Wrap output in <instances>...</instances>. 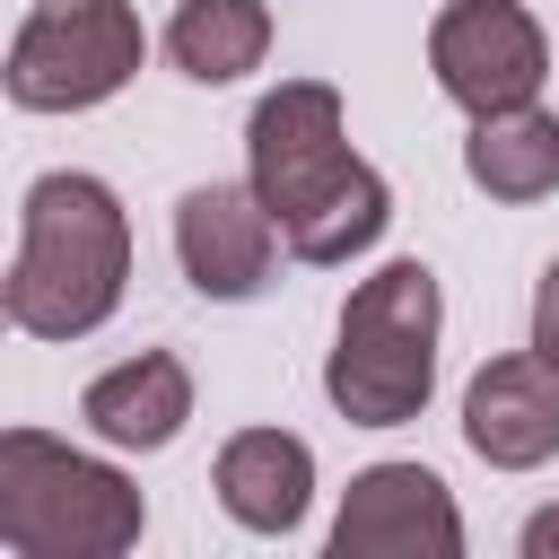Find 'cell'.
<instances>
[{
	"instance_id": "5",
	"label": "cell",
	"mask_w": 559,
	"mask_h": 559,
	"mask_svg": "<svg viewBox=\"0 0 559 559\" xmlns=\"http://www.w3.org/2000/svg\"><path fill=\"white\" fill-rule=\"evenodd\" d=\"M148 61L140 9L131 0H35L26 26L9 35L0 87L26 114H87L105 96H122Z\"/></svg>"
},
{
	"instance_id": "3",
	"label": "cell",
	"mask_w": 559,
	"mask_h": 559,
	"mask_svg": "<svg viewBox=\"0 0 559 559\" xmlns=\"http://www.w3.org/2000/svg\"><path fill=\"white\" fill-rule=\"evenodd\" d=\"M148 498L122 463L61 445L52 428H0V550L17 559H122Z\"/></svg>"
},
{
	"instance_id": "14",
	"label": "cell",
	"mask_w": 559,
	"mask_h": 559,
	"mask_svg": "<svg viewBox=\"0 0 559 559\" xmlns=\"http://www.w3.org/2000/svg\"><path fill=\"white\" fill-rule=\"evenodd\" d=\"M533 358L542 367H559V262L542 271V288H533Z\"/></svg>"
},
{
	"instance_id": "9",
	"label": "cell",
	"mask_w": 559,
	"mask_h": 559,
	"mask_svg": "<svg viewBox=\"0 0 559 559\" xmlns=\"http://www.w3.org/2000/svg\"><path fill=\"white\" fill-rule=\"evenodd\" d=\"M463 445L489 472H533L559 454V367H542L533 349L489 358L463 384Z\"/></svg>"
},
{
	"instance_id": "2",
	"label": "cell",
	"mask_w": 559,
	"mask_h": 559,
	"mask_svg": "<svg viewBox=\"0 0 559 559\" xmlns=\"http://www.w3.org/2000/svg\"><path fill=\"white\" fill-rule=\"evenodd\" d=\"M131 288V218L105 175H35L17 201V262L0 280L9 323L35 341H87Z\"/></svg>"
},
{
	"instance_id": "12",
	"label": "cell",
	"mask_w": 559,
	"mask_h": 559,
	"mask_svg": "<svg viewBox=\"0 0 559 559\" xmlns=\"http://www.w3.org/2000/svg\"><path fill=\"white\" fill-rule=\"evenodd\" d=\"M463 175L489 201H550L559 192V114H542L533 96L524 105H498V114H472Z\"/></svg>"
},
{
	"instance_id": "1",
	"label": "cell",
	"mask_w": 559,
	"mask_h": 559,
	"mask_svg": "<svg viewBox=\"0 0 559 559\" xmlns=\"http://www.w3.org/2000/svg\"><path fill=\"white\" fill-rule=\"evenodd\" d=\"M245 183L271 210L280 245L314 271L367 253L393 227L384 175L349 148V114L332 79H280L245 122Z\"/></svg>"
},
{
	"instance_id": "10",
	"label": "cell",
	"mask_w": 559,
	"mask_h": 559,
	"mask_svg": "<svg viewBox=\"0 0 559 559\" xmlns=\"http://www.w3.org/2000/svg\"><path fill=\"white\" fill-rule=\"evenodd\" d=\"M79 419H87L105 445H122V454H157V445H175L183 419H192V367H183L175 349H140V358L105 367V376L79 393Z\"/></svg>"
},
{
	"instance_id": "4",
	"label": "cell",
	"mask_w": 559,
	"mask_h": 559,
	"mask_svg": "<svg viewBox=\"0 0 559 559\" xmlns=\"http://www.w3.org/2000/svg\"><path fill=\"white\" fill-rule=\"evenodd\" d=\"M437 323H445V297H437L428 262L367 271L349 288L332 358H323L332 411L349 428H402V419H419L428 393H437Z\"/></svg>"
},
{
	"instance_id": "6",
	"label": "cell",
	"mask_w": 559,
	"mask_h": 559,
	"mask_svg": "<svg viewBox=\"0 0 559 559\" xmlns=\"http://www.w3.org/2000/svg\"><path fill=\"white\" fill-rule=\"evenodd\" d=\"M428 70L463 114H498V105L542 96L550 35L524 0H445L428 17Z\"/></svg>"
},
{
	"instance_id": "11",
	"label": "cell",
	"mask_w": 559,
	"mask_h": 559,
	"mask_svg": "<svg viewBox=\"0 0 559 559\" xmlns=\"http://www.w3.org/2000/svg\"><path fill=\"white\" fill-rule=\"evenodd\" d=\"M210 489L245 533H288L314 498V445L288 428H236L210 463Z\"/></svg>"
},
{
	"instance_id": "7",
	"label": "cell",
	"mask_w": 559,
	"mask_h": 559,
	"mask_svg": "<svg viewBox=\"0 0 559 559\" xmlns=\"http://www.w3.org/2000/svg\"><path fill=\"white\" fill-rule=\"evenodd\" d=\"M332 559H463L454 489L428 463H367L332 515Z\"/></svg>"
},
{
	"instance_id": "13",
	"label": "cell",
	"mask_w": 559,
	"mask_h": 559,
	"mask_svg": "<svg viewBox=\"0 0 559 559\" xmlns=\"http://www.w3.org/2000/svg\"><path fill=\"white\" fill-rule=\"evenodd\" d=\"M271 52V9L262 0H175L166 17V61L201 87H227L245 70H262Z\"/></svg>"
},
{
	"instance_id": "8",
	"label": "cell",
	"mask_w": 559,
	"mask_h": 559,
	"mask_svg": "<svg viewBox=\"0 0 559 559\" xmlns=\"http://www.w3.org/2000/svg\"><path fill=\"white\" fill-rule=\"evenodd\" d=\"M175 262H183L192 297H218V306L262 297L280 271V227L253 201V183H192L175 201Z\"/></svg>"
},
{
	"instance_id": "15",
	"label": "cell",
	"mask_w": 559,
	"mask_h": 559,
	"mask_svg": "<svg viewBox=\"0 0 559 559\" xmlns=\"http://www.w3.org/2000/svg\"><path fill=\"white\" fill-rule=\"evenodd\" d=\"M524 559H559V507L524 515Z\"/></svg>"
},
{
	"instance_id": "16",
	"label": "cell",
	"mask_w": 559,
	"mask_h": 559,
	"mask_svg": "<svg viewBox=\"0 0 559 559\" xmlns=\"http://www.w3.org/2000/svg\"><path fill=\"white\" fill-rule=\"evenodd\" d=\"M0 332H9V297H0Z\"/></svg>"
}]
</instances>
